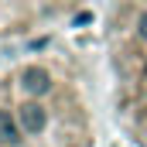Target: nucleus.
Here are the masks:
<instances>
[{
    "label": "nucleus",
    "mask_w": 147,
    "mask_h": 147,
    "mask_svg": "<svg viewBox=\"0 0 147 147\" xmlns=\"http://www.w3.org/2000/svg\"><path fill=\"white\" fill-rule=\"evenodd\" d=\"M21 123H24V130H28V134H38V130L45 127V110L34 106V103L21 106Z\"/></svg>",
    "instance_id": "obj_1"
},
{
    "label": "nucleus",
    "mask_w": 147,
    "mask_h": 147,
    "mask_svg": "<svg viewBox=\"0 0 147 147\" xmlns=\"http://www.w3.org/2000/svg\"><path fill=\"white\" fill-rule=\"evenodd\" d=\"M24 89H28V92H38V96L48 92V89H51L48 72H41V69H28V72H24Z\"/></svg>",
    "instance_id": "obj_2"
},
{
    "label": "nucleus",
    "mask_w": 147,
    "mask_h": 147,
    "mask_svg": "<svg viewBox=\"0 0 147 147\" xmlns=\"http://www.w3.org/2000/svg\"><path fill=\"white\" fill-rule=\"evenodd\" d=\"M0 140H7V144L17 140V123L10 120V113H7V110H0Z\"/></svg>",
    "instance_id": "obj_3"
},
{
    "label": "nucleus",
    "mask_w": 147,
    "mask_h": 147,
    "mask_svg": "<svg viewBox=\"0 0 147 147\" xmlns=\"http://www.w3.org/2000/svg\"><path fill=\"white\" fill-rule=\"evenodd\" d=\"M140 38H147V14L140 17Z\"/></svg>",
    "instance_id": "obj_4"
}]
</instances>
